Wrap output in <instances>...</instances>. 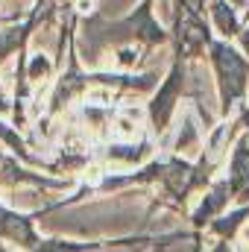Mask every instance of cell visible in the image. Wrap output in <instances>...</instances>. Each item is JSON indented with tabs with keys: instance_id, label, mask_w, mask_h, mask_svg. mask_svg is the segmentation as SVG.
Masks as SVG:
<instances>
[{
	"instance_id": "1",
	"label": "cell",
	"mask_w": 249,
	"mask_h": 252,
	"mask_svg": "<svg viewBox=\"0 0 249 252\" xmlns=\"http://www.w3.org/2000/svg\"><path fill=\"white\" fill-rule=\"evenodd\" d=\"M208 53H211L217 88H220V109H223V115H229V109L247 97L249 59H244L232 44H223V41H211Z\"/></svg>"
},
{
	"instance_id": "3",
	"label": "cell",
	"mask_w": 249,
	"mask_h": 252,
	"mask_svg": "<svg viewBox=\"0 0 249 252\" xmlns=\"http://www.w3.org/2000/svg\"><path fill=\"white\" fill-rule=\"evenodd\" d=\"M0 238L9 241V244H18V247H24L30 252L41 244V238L32 229V220L18 214V211H12V208H6L3 202H0Z\"/></svg>"
},
{
	"instance_id": "2",
	"label": "cell",
	"mask_w": 249,
	"mask_h": 252,
	"mask_svg": "<svg viewBox=\"0 0 249 252\" xmlns=\"http://www.w3.org/2000/svg\"><path fill=\"white\" fill-rule=\"evenodd\" d=\"M187 73H190V70L185 67V59L176 56V62H173V67H170L164 85H158V91H156V97H153V103H150V109H147L156 132H164V129H167L176 100H179L182 94H187V88H185L187 85Z\"/></svg>"
},
{
	"instance_id": "9",
	"label": "cell",
	"mask_w": 249,
	"mask_h": 252,
	"mask_svg": "<svg viewBox=\"0 0 249 252\" xmlns=\"http://www.w3.org/2000/svg\"><path fill=\"white\" fill-rule=\"evenodd\" d=\"M196 138H199V126L193 124V118L187 115V118H185V135H179V141H176V150H179V153H185L187 144H193Z\"/></svg>"
},
{
	"instance_id": "4",
	"label": "cell",
	"mask_w": 249,
	"mask_h": 252,
	"mask_svg": "<svg viewBox=\"0 0 249 252\" xmlns=\"http://www.w3.org/2000/svg\"><path fill=\"white\" fill-rule=\"evenodd\" d=\"M229 190H232V199L235 202H247L249 199V147L247 141H238L235 144V153H232V164H229Z\"/></svg>"
},
{
	"instance_id": "11",
	"label": "cell",
	"mask_w": 249,
	"mask_h": 252,
	"mask_svg": "<svg viewBox=\"0 0 249 252\" xmlns=\"http://www.w3.org/2000/svg\"><path fill=\"white\" fill-rule=\"evenodd\" d=\"M217 250H220V252H232V250H229V241H220V247H217Z\"/></svg>"
},
{
	"instance_id": "8",
	"label": "cell",
	"mask_w": 249,
	"mask_h": 252,
	"mask_svg": "<svg viewBox=\"0 0 249 252\" xmlns=\"http://www.w3.org/2000/svg\"><path fill=\"white\" fill-rule=\"evenodd\" d=\"M109 244H70V241H41L32 252H97Z\"/></svg>"
},
{
	"instance_id": "6",
	"label": "cell",
	"mask_w": 249,
	"mask_h": 252,
	"mask_svg": "<svg viewBox=\"0 0 249 252\" xmlns=\"http://www.w3.org/2000/svg\"><path fill=\"white\" fill-rule=\"evenodd\" d=\"M211 12H214V18H217V30H220L223 35H238V32H241V21L235 18V12H232L229 3L211 0Z\"/></svg>"
},
{
	"instance_id": "10",
	"label": "cell",
	"mask_w": 249,
	"mask_h": 252,
	"mask_svg": "<svg viewBox=\"0 0 249 252\" xmlns=\"http://www.w3.org/2000/svg\"><path fill=\"white\" fill-rule=\"evenodd\" d=\"M238 35H241V44H244V50H247V56H249V27L247 30H241Z\"/></svg>"
},
{
	"instance_id": "5",
	"label": "cell",
	"mask_w": 249,
	"mask_h": 252,
	"mask_svg": "<svg viewBox=\"0 0 249 252\" xmlns=\"http://www.w3.org/2000/svg\"><path fill=\"white\" fill-rule=\"evenodd\" d=\"M232 199V190H229V179H220V182H214V188L211 193L202 199V205L190 214V220H193V226L196 229H202L205 223H211V217L214 214H220L223 208H226V202Z\"/></svg>"
},
{
	"instance_id": "12",
	"label": "cell",
	"mask_w": 249,
	"mask_h": 252,
	"mask_svg": "<svg viewBox=\"0 0 249 252\" xmlns=\"http://www.w3.org/2000/svg\"><path fill=\"white\" fill-rule=\"evenodd\" d=\"M0 100H3V91H0Z\"/></svg>"
},
{
	"instance_id": "7",
	"label": "cell",
	"mask_w": 249,
	"mask_h": 252,
	"mask_svg": "<svg viewBox=\"0 0 249 252\" xmlns=\"http://www.w3.org/2000/svg\"><path fill=\"white\" fill-rule=\"evenodd\" d=\"M247 217H249V205L247 208H241V211H232V214L220 217V220H214V223H211V232H217L220 241H232L235 232H238V226H241Z\"/></svg>"
}]
</instances>
